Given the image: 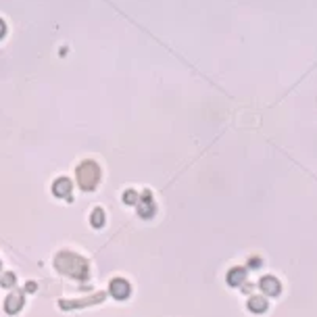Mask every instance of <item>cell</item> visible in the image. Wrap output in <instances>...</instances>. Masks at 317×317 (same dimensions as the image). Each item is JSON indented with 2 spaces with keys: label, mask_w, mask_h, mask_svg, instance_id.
<instances>
[{
  "label": "cell",
  "mask_w": 317,
  "mask_h": 317,
  "mask_svg": "<svg viewBox=\"0 0 317 317\" xmlns=\"http://www.w3.org/2000/svg\"><path fill=\"white\" fill-rule=\"evenodd\" d=\"M115 294L117 297H127V284H123V282H115Z\"/></svg>",
  "instance_id": "277c9868"
},
{
  "label": "cell",
  "mask_w": 317,
  "mask_h": 317,
  "mask_svg": "<svg viewBox=\"0 0 317 317\" xmlns=\"http://www.w3.org/2000/svg\"><path fill=\"white\" fill-rule=\"evenodd\" d=\"M261 263H263V261H261V257H250L248 267H250V269H257V267H261Z\"/></svg>",
  "instance_id": "5b68a950"
},
{
  "label": "cell",
  "mask_w": 317,
  "mask_h": 317,
  "mask_svg": "<svg viewBox=\"0 0 317 317\" xmlns=\"http://www.w3.org/2000/svg\"><path fill=\"white\" fill-rule=\"evenodd\" d=\"M248 309L253 311V313H265L267 311V301H265V297H250L248 299Z\"/></svg>",
  "instance_id": "3957f363"
},
{
  "label": "cell",
  "mask_w": 317,
  "mask_h": 317,
  "mask_svg": "<svg viewBox=\"0 0 317 317\" xmlns=\"http://www.w3.org/2000/svg\"><path fill=\"white\" fill-rule=\"evenodd\" d=\"M259 288H261V292H265L267 297H280L282 284L276 280V276H263L259 280Z\"/></svg>",
  "instance_id": "6da1fadb"
},
{
  "label": "cell",
  "mask_w": 317,
  "mask_h": 317,
  "mask_svg": "<svg viewBox=\"0 0 317 317\" xmlns=\"http://www.w3.org/2000/svg\"><path fill=\"white\" fill-rule=\"evenodd\" d=\"M246 282V269L244 267H234L227 273V284L229 286H242Z\"/></svg>",
  "instance_id": "7a4b0ae2"
},
{
  "label": "cell",
  "mask_w": 317,
  "mask_h": 317,
  "mask_svg": "<svg viewBox=\"0 0 317 317\" xmlns=\"http://www.w3.org/2000/svg\"><path fill=\"white\" fill-rule=\"evenodd\" d=\"M123 199H125L127 203H134V201H136V192H132V190H129V192L123 196Z\"/></svg>",
  "instance_id": "8992f818"
}]
</instances>
